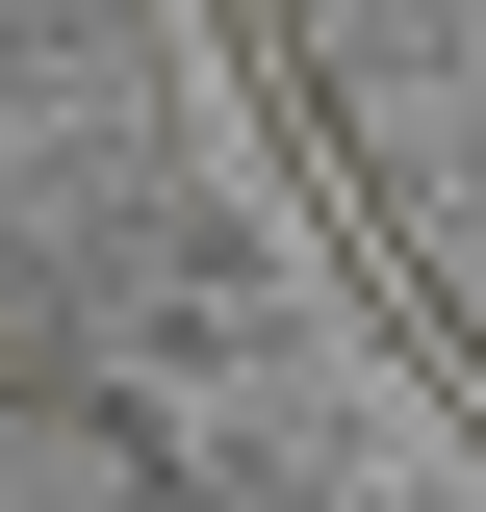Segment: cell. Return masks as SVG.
I'll return each instance as SVG.
<instances>
[{"mask_svg":"<svg viewBox=\"0 0 486 512\" xmlns=\"http://www.w3.org/2000/svg\"><path fill=\"white\" fill-rule=\"evenodd\" d=\"M0 26H103V0H0Z\"/></svg>","mask_w":486,"mask_h":512,"instance_id":"1","label":"cell"}]
</instances>
